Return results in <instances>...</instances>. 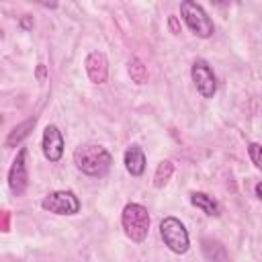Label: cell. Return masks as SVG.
I'll use <instances>...</instances> for the list:
<instances>
[{
	"instance_id": "9a60e30c",
	"label": "cell",
	"mask_w": 262,
	"mask_h": 262,
	"mask_svg": "<svg viewBox=\"0 0 262 262\" xmlns=\"http://www.w3.org/2000/svg\"><path fill=\"white\" fill-rule=\"evenodd\" d=\"M127 70H129V76L135 84H145L147 82V68L143 66V61L139 57H131Z\"/></svg>"
},
{
	"instance_id": "8fae6325",
	"label": "cell",
	"mask_w": 262,
	"mask_h": 262,
	"mask_svg": "<svg viewBox=\"0 0 262 262\" xmlns=\"http://www.w3.org/2000/svg\"><path fill=\"white\" fill-rule=\"evenodd\" d=\"M201 252L209 262H227L229 260L225 246L215 237H203L201 239Z\"/></svg>"
},
{
	"instance_id": "6da1fadb",
	"label": "cell",
	"mask_w": 262,
	"mask_h": 262,
	"mask_svg": "<svg viewBox=\"0 0 262 262\" xmlns=\"http://www.w3.org/2000/svg\"><path fill=\"white\" fill-rule=\"evenodd\" d=\"M74 164L82 174L92 176V178H100L111 170L113 156L106 147H102L98 143H84V145L76 147Z\"/></svg>"
},
{
	"instance_id": "7a4b0ae2",
	"label": "cell",
	"mask_w": 262,
	"mask_h": 262,
	"mask_svg": "<svg viewBox=\"0 0 262 262\" xmlns=\"http://www.w3.org/2000/svg\"><path fill=\"white\" fill-rule=\"evenodd\" d=\"M149 211L139 205V203H127L123 207V213H121V225H123V231L125 235L135 242V244H141L145 242L147 233H149Z\"/></svg>"
},
{
	"instance_id": "4fadbf2b",
	"label": "cell",
	"mask_w": 262,
	"mask_h": 262,
	"mask_svg": "<svg viewBox=\"0 0 262 262\" xmlns=\"http://www.w3.org/2000/svg\"><path fill=\"white\" fill-rule=\"evenodd\" d=\"M190 205L196 207V209H201V211H203L205 215H209V217H219V215H221L219 203H217L213 196H209L207 192H199V190L190 192Z\"/></svg>"
},
{
	"instance_id": "d6986e66",
	"label": "cell",
	"mask_w": 262,
	"mask_h": 262,
	"mask_svg": "<svg viewBox=\"0 0 262 262\" xmlns=\"http://www.w3.org/2000/svg\"><path fill=\"white\" fill-rule=\"evenodd\" d=\"M254 194L262 201V180H260V182H256V186H254Z\"/></svg>"
},
{
	"instance_id": "7c38bea8",
	"label": "cell",
	"mask_w": 262,
	"mask_h": 262,
	"mask_svg": "<svg viewBox=\"0 0 262 262\" xmlns=\"http://www.w3.org/2000/svg\"><path fill=\"white\" fill-rule=\"evenodd\" d=\"M35 125H37V117L25 119L23 123H18L16 127H12V129L8 131V135H6V139H4V145H6V147H16L23 139H27V137L31 135V131L35 129Z\"/></svg>"
},
{
	"instance_id": "5bb4252c",
	"label": "cell",
	"mask_w": 262,
	"mask_h": 262,
	"mask_svg": "<svg viewBox=\"0 0 262 262\" xmlns=\"http://www.w3.org/2000/svg\"><path fill=\"white\" fill-rule=\"evenodd\" d=\"M172 174H174V164L170 160H162L158 164V168H156V174H154V186L156 188H164L170 182Z\"/></svg>"
},
{
	"instance_id": "e0dca14e",
	"label": "cell",
	"mask_w": 262,
	"mask_h": 262,
	"mask_svg": "<svg viewBox=\"0 0 262 262\" xmlns=\"http://www.w3.org/2000/svg\"><path fill=\"white\" fill-rule=\"evenodd\" d=\"M168 27H170V31H172L174 35L180 33V27H178V23H176V16H168Z\"/></svg>"
},
{
	"instance_id": "ba28073f",
	"label": "cell",
	"mask_w": 262,
	"mask_h": 262,
	"mask_svg": "<svg viewBox=\"0 0 262 262\" xmlns=\"http://www.w3.org/2000/svg\"><path fill=\"white\" fill-rule=\"evenodd\" d=\"M41 147H43V156H45L51 164H55V162L61 160L66 143H63V133L59 131L57 125H47V127L43 129Z\"/></svg>"
},
{
	"instance_id": "ac0fdd59",
	"label": "cell",
	"mask_w": 262,
	"mask_h": 262,
	"mask_svg": "<svg viewBox=\"0 0 262 262\" xmlns=\"http://www.w3.org/2000/svg\"><path fill=\"white\" fill-rule=\"evenodd\" d=\"M20 27H23L25 31H29V29L33 27V16H23V18H20Z\"/></svg>"
},
{
	"instance_id": "9c48e42d",
	"label": "cell",
	"mask_w": 262,
	"mask_h": 262,
	"mask_svg": "<svg viewBox=\"0 0 262 262\" xmlns=\"http://www.w3.org/2000/svg\"><path fill=\"white\" fill-rule=\"evenodd\" d=\"M84 68H86L90 82L104 84L108 80V61H106V55L102 51H90L84 59Z\"/></svg>"
},
{
	"instance_id": "2e32d148",
	"label": "cell",
	"mask_w": 262,
	"mask_h": 262,
	"mask_svg": "<svg viewBox=\"0 0 262 262\" xmlns=\"http://www.w3.org/2000/svg\"><path fill=\"white\" fill-rule=\"evenodd\" d=\"M248 156H250V160H252V164H254L256 168H262V145H260V143L252 141V143L248 145Z\"/></svg>"
},
{
	"instance_id": "277c9868",
	"label": "cell",
	"mask_w": 262,
	"mask_h": 262,
	"mask_svg": "<svg viewBox=\"0 0 262 262\" xmlns=\"http://www.w3.org/2000/svg\"><path fill=\"white\" fill-rule=\"evenodd\" d=\"M160 237H162L164 246L174 254H186L190 248L188 231H186L184 223L180 219H176L174 215H168L160 221Z\"/></svg>"
},
{
	"instance_id": "8992f818",
	"label": "cell",
	"mask_w": 262,
	"mask_h": 262,
	"mask_svg": "<svg viewBox=\"0 0 262 262\" xmlns=\"http://www.w3.org/2000/svg\"><path fill=\"white\" fill-rule=\"evenodd\" d=\"M190 78L199 90V94L203 98H213L215 92H217V78H215V72L213 68L209 66L207 59L203 57H196L190 66Z\"/></svg>"
},
{
	"instance_id": "30bf717a",
	"label": "cell",
	"mask_w": 262,
	"mask_h": 262,
	"mask_svg": "<svg viewBox=\"0 0 262 262\" xmlns=\"http://www.w3.org/2000/svg\"><path fill=\"white\" fill-rule=\"evenodd\" d=\"M123 164H125V170L131 176H141L145 172V164H147L143 147H139L137 143L129 145L125 149V154H123Z\"/></svg>"
},
{
	"instance_id": "44dd1931",
	"label": "cell",
	"mask_w": 262,
	"mask_h": 262,
	"mask_svg": "<svg viewBox=\"0 0 262 262\" xmlns=\"http://www.w3.org/2000/svg\"><path fill=\"white\" fill-rule=\"evenodd\" d=\"M2 231H8V211H4V223H2Z\"/></svg>"
},
{
	"instance_id": "5b68a950",
	"label": "cell",
	"mask_w": 262,
	"mask_h": 262,
	"mask_svg": "<svg viewBox=\"0 0 262 262\" xmlns=\"http://www.w3.org/2000/svg\"><path fill=\"white\" fill-rule=\"evenodd\" d=\"M41 207L55 215H76L80 213L82 203L72 190H53L47 196H43Z\"/></svg>"
},
{
	"instance_id": "ffe728a7",
	"label": "cell",
	"mask_w": 262,
	"mask_h": 262,
	"mask_svg": "<svg viewBox=\"0 0 262 262\" xmlns=\"http://www.w3.org/2000/svg\"><path fill=\"white\" fill-rule=\"evenodd\" d=\"M37 78H39V80H43V78H45V66H43V63H39V66H37Z\"/></svg>"
},
{
	"instance_id": "52a82bcc",
	"label": "cell",
	"mask_w": 262,
	"mask_h": 262,
	"mask_svg": "<svg viewBox=\"0 0 262 262\" xmlns=\"http://www.w3.org/2000/svg\"><path fill=\"white\" fill-rule=\"evenodd\" d=\"M29 186V168H27V147L16 151L12 166L8 170V188L14 196H20Z\"/></svg>"
},
{
	"instance_id": "3957f363",
	"label": "cell",
	"mask_w": 262,
	"mask_h": 262,
	"mask_svg": "<svg viewBox=\"0 0 262 262\" xmlns=\"http://www.w3.org/2000/svg\"><path fill=\"white\" fill-rule=\"evenodd\" d=\"M180 14L184 25L188 27V31L192 35H196L199 39H209L215 33V25L211 20V16L205 12V8L194 2V0H182L180 2Z\"/></svg>"
}]
</instances>
